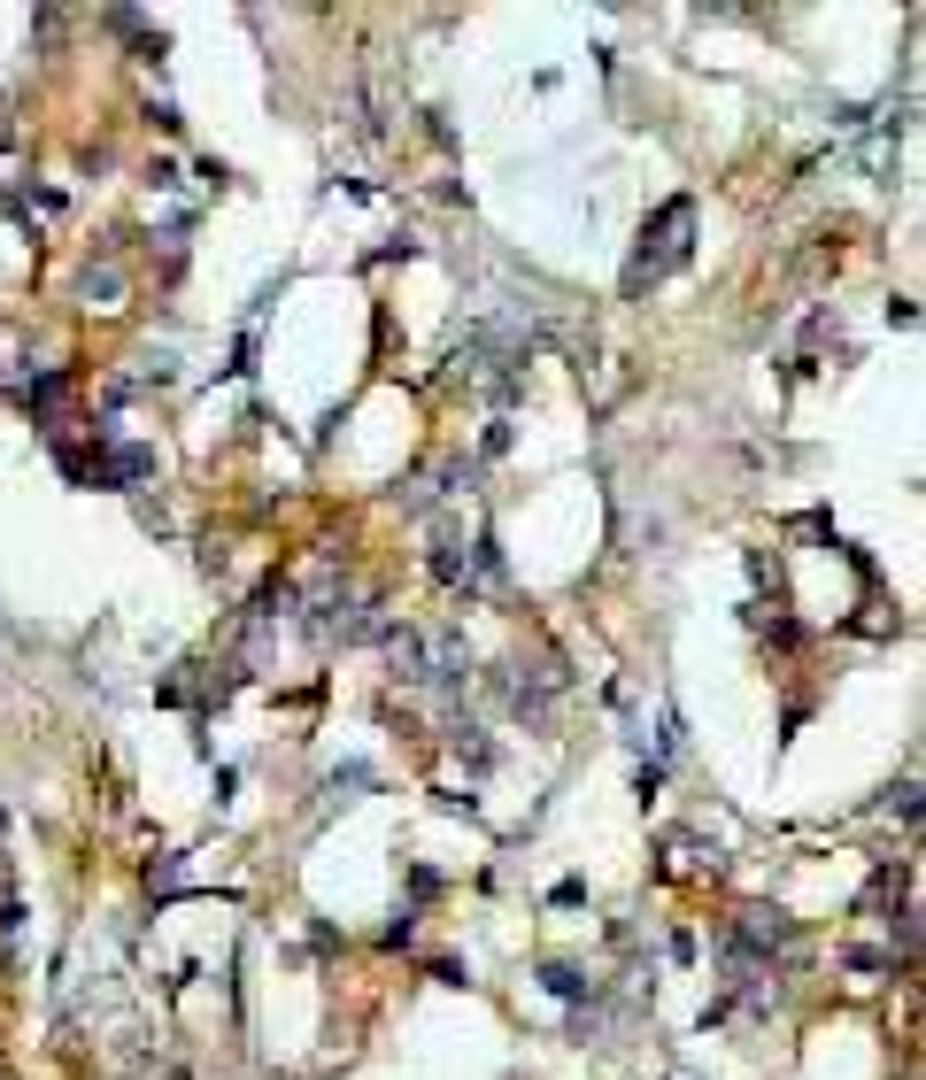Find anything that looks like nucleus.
I'll use <instances>...</instances> for the list:
<instances>
[{"label":"nucleus","mask_w":926,"mask_h":1080,"mask_svg":"<svg viewBox=\"0 0 926 1080\" xmlns=\"http://www.w3.org/2000/svg\"><path fill=\"white\" fill-rule=\"evenodd\" d=\"M688 232H695V201H664L656 209V224L641 232V247H633V271H626V286H641V278H656V271H671L688 256Z\"/></svg>","instance_id":"obj_1"},{"label":"nucleus","mask_w":926,"mask_h":1080,"mask_svg":"<svg viewBox=\"0 0 926 1080\" xmlns=\"http://www.w3.org/2000/svg\"><path fill=\"white\" fill-rule=\"evenodd\" d=\"M147 471H155L147 448H116V440L94 448V479H101V486H132V479H147Z\"/></svg>","instance_id":"obj_2"},{"label":"nucleus","mask_w":926,"mask_h":1080,"mask_svg":"<svg viewBox=\"0 0 926 1080\" xmlns=\"http://www.w3.org/2000/svg\"><path fill=\"white\" fill-rule=\"evenodd\" d=\"M541 980H548V988H556V995H564V1004H579V995H595V980H579V972H571V965H548V972H541Z\"/></svg>","instance_id":"obj_3"}]
</instances>
